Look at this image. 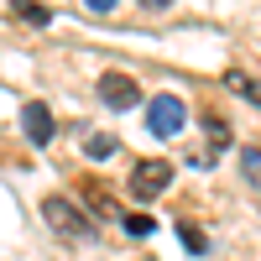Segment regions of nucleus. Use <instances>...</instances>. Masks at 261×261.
<instances>
[{"label":"nucleus","instance_id":"1","mask_svg":"<svg viewBox=\"0 0 261 261\" xmlns=\"http://www.w3.org/2000/svg\"><path fill=\"white\" fill-rule=\"evenodd\" d=\"M42 220H47L63 241H84V235H89V220H84L79 204L63 199V193H47V199H42Z\"/></svg>","mask_w":261,"mask_h":261},{"label":"nucleus","instance_id":"2","mask_svg":"<svg viewBox=\"0 0 261 261\" xmlns=\"http://www.w3.org/2000/svg\"><path fill=\"white\" fill-rule=\"evenodd\" d=\"M183 120H188V105H183L178 94H157V99L146 105V130H151V136H162V141L178 136Z\"/></svg>","mask_w":261,"mask_h":261},{"label":"nucleus","instance_id":"3","mask_svg":"<svg viewBox=\"0 0 261 261\" xmlns=\"http://www.w3.org/2000/svg\"><path fill=\"white\" fill-rule=\"evenodd\" d=\"M167 183H172V167L162 157H146L130 172V193H136V199H157V193H167Z\"/></svg>","mask_w":261,"mask_h":261},{"label":"nucleus","instance_id":"4","mask_svg":"<svg viewBox=\"0 0 261 261\" xmlns=\"http://www.w3.org/2000/svg\"><path fill=\"white\" fill-rule=\"evenodd\" d=\"M99 99L110 105V110H130V105H141V89L130 73H105L99 79Z\"/></svg>","mask_w":261,"mask_h":261},{"label":"nucleus","instance_id":"5","mask_svg":"<svg viewBox=\"0 0 261 261\" xmlns=\"http://www.w3.org/2000/svg\"><path fill=\"white\" fill-rule=\"evenodd\" d=\"M21 130H27V141H37V146H47L53 141V110L47 105H21Z\"/></svg>","mask_w":261,"mask_h":261},{"label":"nucleus","instance_id":"6","mask_svg":"<svg viewBox=\"0 0 261 261\" xmlns=\"http://www.w3.org/2000/svg\"><path fill=\"white\" fill-rule=\"evenodd\" d=\"M115 146H120V141L110 136V130H94V136H89V141H84V151H89V157H94V162H105V157H110V151H115Z\"/></svg>","mask_w":261,"mask_h":261},{"label":"nucleus","instance_id":"7","mask_svg":"<svg viewBox=\"0 0 261 261\" xmlns=\"http://www.w3.org/2000/svg\"><path fill=\"white\" fill-rule=\"evenodd\" d=\"M241 172H246V183L261 188V146H246V151H241Z\"/></svg>","mask_w":261,"mask_h":261},{"label":"nucleus","instance_id":"8","mask_svg":"<svg viewBox=\"0 0 261 261\" xmlns=\"http://www.w3.org/2000/svg\"><path fill=\"white\" fill-rule=\"evenodd\" d=\"M178 241L188 246V256H204V230H199V225L183 220V225H178Z\"/></svg>","mask_w":261,"mask_h":261},{"label":"nucleus","instance_id":"9","mask_svg":"<svg viewBox=\"0 0 261 261\" xmlns=\"http://www.w3.org/2000/svg\"><path fill=\"white\" fill-rule=\"evenodd\" d=\"M204 130H209V141H214V146H209V151H220V146H225V141H230V125H225V120H220V115H204Z\"/></svg>","mask_w":261,"mask_h":261},{"label":"nucleus","instance_id":"10","mask_svg":"<svg viewBox=\"0 0 261 261\" xmlns=\"http://www.w3.org/2000/svg\"><path fill=\"white\" fill-rule=\"evenodd\" d=\"M225 84H230V89H235V94H246L251 105H261V89H256V84H251L246 73H225Z\"/></svg>","mask_w":261,"mask_h":261},{"label":"nucleus","instance_id":"11","mask_svg":"<svg viewBox=\"0 0 261 261\" xmlns=\"http://www.w3.org/2000/svg\"><path fill=\"white\" fill-rule=\"evenodd\" d=\"M125 230H130V235H151L157 220H146V214H125Z\"/></svg>","mask_w":261,"mask_h":261},{"label":"nucleus","instance_id":"12","mask_svg":"<svg viewBox=\"0 0 261 261\" xmlns=\"http://www.w3.org/2000/svg\"><path fill=\"white\" fill-rule=\"evenodd\" d=\"M21 16H27V21H42V27L53 21V16H47V6H32V0H21Z\"/></svg>","mask_w":261,"mask_h":261}]
</instances>
